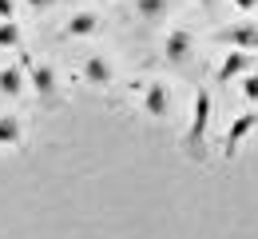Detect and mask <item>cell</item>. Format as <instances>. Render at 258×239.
Masks as SVG:
<instances>
[{
  "mask_svg": "<svg viewBox=\"0 0 258 239\" xmlns=\"http://www.w3.org/2000/svg\"><path fill=\"white\" fill-rule=\"evenodd\" d=\"M96 32H99L96 12H72V20L64 24V36H72V40H84V36H96Z\"/></svg>",
  "mask_w": 258,
  "mask_h": 239,
  "instance_id": "obj_8",
  "label": "cell"
},
{
  "mask_svg": "<svg viewBox=\"0 0 258 239\" xmlns=\"http://www.w3.org/2000/svg\"><path fill=\"white\" fill-rule=\"evenodd\" d=\"M199 4H203V8H215V4H219V0H199Z\"/></svg>",
  "mask_w": 258,
  "mask_h": 239,
  "instance_id": "obj_18",
  "label": "cell"
},
{
  "mask_svg": "<svg viewBox=\"0 0 258 239\" xmlns=\"http://www.w3.org/2000/svg\"><path fill=\"white\" fill-rule=\"evenodd\" d=\"M191 56H195V36L187 32V28H171L167 40H163V60H167L171 68H183Z\"/></svg>",
  "mask_w": 258,
  "mask_h": 239,
  "instance_id": "obj_2",
  "label": "cell"
},
{
  "mask_svg": "<svg viewBox=\"0 0 258 239\" xmlns=\"http://www.w3.org/2000/svg\"><path fill=\"white\" fill-rule=\"evenodd\" d=\"M254 128H258V112H242V116H234V120H230V128H226V136H223V156H226V160H234V156H238L242 139L250 136Z\"/></svg>",
  "mask_w": 258,
  "mask_h": 239,
  "instance_id": "obj_4",
  "label": "cell"
},
{
  "mask_svg": "<svg viewBox=\"0 0 258 239\" xmlns=\"http://www.w3.org/2000/svg\"><path fill=\"white\" fill-rule=\"evenodd\" d=\"M20 139H24V124L16 116H0V144L4 148H16Z\"/></svg>",
  "mask_w": 258,
  "mask_h": 239,
  "instance_id": "obj_12",
  "label": "cell"
},
{
  "mask_svg": "<svg viewBox=\"0 0 258 239\" xmlns=\"http://www.w3.org/2000/svg\"><path fill=\"white\" fill-rule=\"evenodd\" d=\"M32 12H48V8H56V0H24Z\"/></svg>",
  "mask_w": 258,
  "mask_h": 239,
  "instance_id": "obj_16",
  "label": "cell"
},
{
  "mask_svg": "<svg viewBox=\"0 0 258 239\" xmlns=\"http://www.w3.org/2000/svg\"><path fill=\"white\" fill-rule=\"evenodd\" d=\"M84 80L96 84V88L111 84V64H107L103 56H88V60H84Z\"/></svg>",
  "mask_w": 258,
  "mask_h": 239,
  "instance_id": "obj_10",
  "label": "cell"
},
{
  "mask_svg": "<svg viewBox=\"0 0 258 239\" xmlns=\"http://www.w3.org/2000/svg\"><path fill=\"white\" fill-rule=\"evenodd\" d=\"M215 40H219V44H226V48L258 52V24H250V20H234V24L219 28V36H215Z\"/></svg>",
  "mask_w": 258,
  "mask_h": 239,
  "instance_id": "obj_3",
  "label": "cell"
},
{
  "mask_svg": "<svg viewBox=\"0 0 258 239\" xmlns=\"http://www.w3.org/2000/svg\"><path fill=\"white\" fill-rule=\"evenodd\" d=\"M234 8H238V12H254L258 0H234Z\"/></svg>",
  "mask_w": 258,
  "mask_h": 239,
  "instance_id": "obj_17",
  "label": "cell"
},
{
  "mask_svg": "<svg viewBox=\"0 0 258 239\" xmlns=\"http://www.w3.org/2000/svg\"><path fill=\"white\" fill-rule=\"evenodd\" d=\"M211 112H215L211 92L199 88V92H195V104H191V124H187V132H183V148H187L191 160L203 156V139H207V128H211Z\"/></svg>",
  "mask_w": 258,
  "mask_h": 239,
  "instance_id": "obj_1",
  "label": "cell"
},
{
  "mask_svg": "<svg viewBox=\"0 0 258 239\" xmlns=\"http://www.w3.org/2000/svg\"><path fill=\"white\" fill-rule=\"evenodd\" d=\"M171 12V0H135V16L139 20H163Z\"/></svg>",
  "mask_w": 258,
  "mask_h": 239,
  "instance_id": "obj_11",
  "label": "cell"
},
{
  "mask_svg": "<svg viewBox=\"0 0 258 239\" xmlns=\"http://www.w3.org/2000/svg\"><path fill=\"white\" fill-rule=\"evenodd\" d=\"M20 40H24V32L16 20H0V48H20Z\"/></svg>",
  "mask_w": 258,
  "mask_h": 239,
  "instance_id": "obj_13",
  "label": "cell"
},
{
  "mask_svg": "<svg viewBox=\"0 0 258 239\" xmlns=\"http://www.w3.org/2000/svg\"><path fill=\"white\" fill-rule=\"evenodd\" d=\"M24 88H28V76L20 68H0V92H4L8 100H20Z\"/></svg>",
  "mask_w": 258,
  "mask_h": 239,
  "instance_id": "obj_9",
  "label": "cell"
},
{
  "mask_svg": "<svg viewBox=\"0 0 258 239\" xmlns=\"http://www.w3.org/2000/svg\"><path fill=\"white\" fill-rule=\"evenodd\" d=\"M143 108H147L151 120H163V116L171 112V88H167L163 80H151V84L143 88Z\"/></svg>",
  "mask_w": 258,
  "mask_h": 239,
  "instance_id": "obj_7",
  "label": "cell"
},
{
  "mask_svg": "<svg viewBox=\"0 0 258 239\" xmlns=\"http://www.w3.org/2000/svg\"><path fill=\"white\" fill-rule=\"evenodd\" d=\"M238 84H242V96H246V104H258V72L250 68L242 80H238Z\"/></svg>",
  "mask_w": 258,
  "mask_h": 239,
  "instance_id": "obj_14",
  "label": "cell"
},
{
  "mask_svg": "<svg viewBox=\"0 0 258 239\" xmlns=\"http://www.w3.org/2000/svg\"><path fill=\"white\" fill-rule=\"evenodd\" d=\"M254 68V60H250V52H242V48H230L223 56V64H219V84H230V80H242L246 72Z\"/></svg>",
  "mask_w": 258,
  "mask_h": 239,
  "instance_id": "obj_5",
  "label": "cell"
},
{
  "mask_svg": "<svg viewBox=\"0 0 258 239\" xmlns=\"http://www.w3.org/2000/svg\"><path fill=\"white\" fill-rule=\"evenodd\" d=\"M28 84H32V92L40 96V104H56V68L52 64H32L28 72Z\"/></svg>",
  "mask_w": 258,
  "mask_h": 239,
  "instance_id": "obj_6",
  "label": "cell"
},
{
  "mask_svg": "<svg viewBox=\"0 0 258 239\" xmlns=\"http://www.w3.org/2000/svg\"><path fill=\"white\" fill-rule=\"evenodd\" d=\"M0 20H16V0H0Z\"/></svg>",
  "mask_w": 258,
  "mask_h": 239,
  "instance_id": "obj_15",
  "label": "cell"
}]
</instances>
